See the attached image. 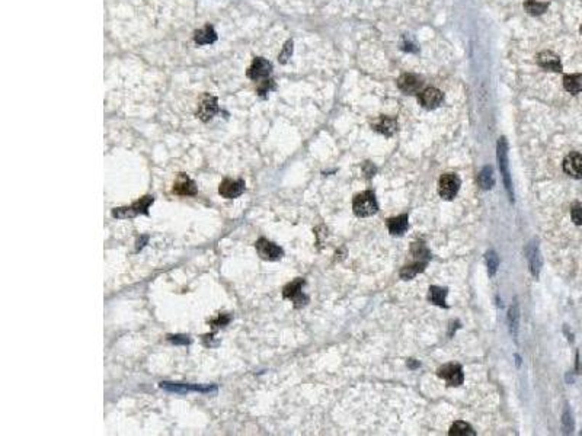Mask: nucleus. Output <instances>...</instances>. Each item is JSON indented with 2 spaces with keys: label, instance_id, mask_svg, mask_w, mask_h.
I'll return each instance as SVG.
<instances>
[{
  "label": "nucleus",
  "instance_id": "f257e3e1",
  "mask_svg": "<svg viewBox=\"0 0 582 436\" xmlns=\"http://www.w3.org/2000/svg\"><path fill=\"white\" fill-rule=\"evenodd\" d=\"M498 164H499V170L502 175V181H504V187L508 192V196L511 199V202H514V187H513V178H511V172H510V163H508V144L507 140L504 137L499 138L498 141Z\"/></svg>",
  "mask_w": 582,
  "mask_h": 436
},
{
  "label": "nucleus",
  "instance_id": "f03ea898",
  "mask_svg": "<svg viewBox=\"0 0 582 436\" xmlns=\"http://www.w3.org/2000/svg\"><path fill=\"white\" fill-rule=\"evenodd\" d=\"M155 202V196L153 195H146L140 199H137L135 202H132L129 207H120V208H114L112 210V217L118 218V219H126V218H132L143 214V216H149V208L150 205Z\"/></svg>",
  "mask_w": 582,
  "mask_h": 436
},
{
  "label": "nucleus",
  "instance_id": "7ed1b4c3",
  "mask_svg": "<svg viewBox=\"0 0 582 436\" xmlns=\"http://www.w3.org/2000/svg\"><path fill=\"white\" fill-rule=\"evenodd\" d=\"M353 210L356 217H370L379 211V205L376 201V195L371 190H365L358 193L353 202Z\"/></svg>",
  "mask_w": 582,
  "mask_h": 436
},
{
  "label": "nucleus",
  "instance_id": "20e7f679",
  "mask_svg": "<svg viewBox=\"0 0 582 436\" xmlns=\"http://www.w3.org/2000/svg\"><path fill=\"white\" fill-rule=\"evenodd\" d=\"M159 387L169 391V393H176V394H188V393H201V394H216L217 387L216 385H198V384H185V382H170V381H162Z\"/></svg>",
  "mask_w": 582,
  "mask_h": 436
},
{
  "label": "nucleus",
  "instance_id": "39448f33",
  "mask_svg": "<svg viewBox=\"0 0 582 436\" xmlns=\"http://www.w3.org/2000/svg\"><path fill=\"white\" fill-rule=\"evenodd\" d=\"M461 181L455 173H444L438 182V193L443 199H453L460 190Z\"/></svg>",
  "mask_w": 582,
  "mask_h": 436
},
{
  "label": "nucleus",
  "instance_id": "423d86ee",
  "mask_svg": "<svg viewBox=\"0 0 582 436\" xmlns=\"http://www.w3.org/2000/svg\"><path fill=\"white\" fill-rule=\"evenodd\" d=\"M303 285H304V280H301V278H297V280H294L292 282H290V283H287L286 286H284V289H283V297L286 298V300H290V301H292L294 303V306L298 309V307H301V306H304V304H307V301H309V298L303 294Z\"/></svg>",
  "mask_w": 582,
  "mask_h": 436
},
{
  "label": "nucleus",
  "instance_id": "0eeeda50",
  "mask_svg": "<svg viewBox=\"0 0 582 436\" xmlns=\"http://www.w3.org/2000/svg\"><path fill=\"white\" fill-rule=\"evenodd\" d=\"M246 190V184L243 179H230L226 178L219 185V193L226 199H236Z\"/></svg>",
  "mask_w": 582,
  "mask_h": 436
},
{
  "label": "nucleus",
  "instance_id": "6e6552de",
  "mask_svg": "<svg viewBox=\"0 0 582 436\" xmlns=\"http://www.w3.org/2000/svg\"><path fill=\"white\" fill-rule=\"evenodd\" d=\"M255 248H257L259 256L265 260H278L284 256V250L265 237H260L257 240Z\"/></svg>",
  "mask_w": 582,
  "mask_h": 436
},
{
  "label": "nucleus",
  "instance_id": "1a4fd4ad",
  "mask_svg": "<svg viewBox=\"0 0 582 436\" xmlns=\"http://www.w3.org/2000/svg\"><path fill=\"white\" fill-rule=\"evenodd\" d=\"M525 254H527V262H528V268L530 272L534 278H539L540 275V269H542V254H540V249H539V243L537 240H531L527 248H525Z\"/></svg>",
  "mask_w": 582,
  "mask_h": 436
},
{
  "label": "nucleus",
  "instance_id": "9d476101",
  "mask_svg": "<svg viewBox=\"0 0 582 436\" xmlns=\"http://www.w3.org/2000/svg\"><path fill=\"white\" fill-rule=\"evenodd\" d=\"M219 112V103H217V97L211 96V94H205L202 97V100L198 105V111H196V117L201 121H210L216 114Z\"/></svg>",
  "mask_w": 582,
  "mask_h": 436
},
{
  "label": "nucleus",
  "instance_id": "9b49d317",
  "mask_svg": "<svg viewBox=\"0 0 582 436\" xmlns=\"http://www.w3.org/2000/svg\"><path fill=\"white\" fill-rule=\"evenodd\" d=\"M172 192L178 196H195L198 193V189L190 176H187L185 173H179L178 179L173 184Z\"/></svg>",
  "mask_w": 582,
  "mask_h": 436
},
{
  "label": "nucleus",
  "instance_id": "f8f14e48",
  "mask_svg": "<svg viewBox=\"0 0 582 436\" xmlns=\"http://www.w3.org/2000/svg\"><path fill=\"white\" fill-rule=\"evenodd\" d=\"M438 376L443 378L444 381H447L450 385H454V387L461 385L463 381H464L463 370H461V367L457 365V364H447V365H443V367L438 370Z\"/></svg>",
  "mask_w": 582,
  "mask_h": 436
},
{
  "label": "nucleus",
  "instance_id": "ddd939ff",
  "mask_svg": "<svg viewBox=\"0 0 582 436\" xmlns=\"http://www.w3.org/2000/svg\"><path fill=\"white\" fill-rule=\"evenodd\" d=\"M271 70H272L271 62L265 60V59H262V57H258L251 64V67L248 70V77L258 82L260 79H266L269 76Z\"/></svg>",
  "mask_w": 582,
  "mask_h": 436
},
{
  "label": "nucleus",
  "instance_id": "4468645a",
  "mask_svg": "<svg viewBox=\"0 0 582 436\" xmlns=\"http://www.w3.org/2000/svg\"><path fill=\"white\" fill-rule=\"evenodd\" d=\"M563 170L574 179H582V155L569 153L563 160Z\"/></svg>",
  "mask_w": 582,
  "mask_h": 436
},
{
  "label": "nucleus",
  "instance_id": "2eb2a0df",
  "mask_svg": "<svg viewBox=\"0 0 582 436\" xmlns=\"http://www.w3.org/2000/svg\"><path fill=\"white\" fill-rule=\"evenodd\" d=\"M422 79H420L417 74H403L397 80V86L403 93H418L422 89Z\"/></svg>",
  "mask_w": 582,
  "mask_h": 436
},
{
  "label": "nucleus",
  "instance_id": "dca6fc26",
  "mask_svg": "<svg viewBox=\"0 0 582 436\" xmlns=\"http://www.w3.org/2000/svg\"><path fill=\"white\" fill-rule=\"evenodd\" d=\"M444 99V94L441 91L435 89V88H426L423 89L420 93V105L426 109H434L437 108Z\"/></svg>",
  "mask_w": 582,
  "mask_h": 436
},
{
  "label": "nucleus",
  "instance_id": "f3484780",
  "mask_svg": "<svg viewBox=\"0 0 582 436\" xmlns=\"http://www.w3.org/2000/svg\"><path fill=\"white\" fill-rule=\"evenodd\" d=\"M537 62L540 67H543L545 70H550V71H562V62L559 60V57L551 53V51H543L537 56Z\"/></svg>",
  "mask_w": 582,
  "mask_h": 436
},
{
  "label": "nucleus",
  "instance_id": "a211bd4d",
  "mask_svg": "<svg viewBox=\"0 0 582 436\" xmlns=\"http://www.w3.org/2000/svg\"><path fill=\"white\" fill-rule=\"evenodd\" d=\"M386 225H388L390 234H393V236H402V234H405V233L408 231V228H409L408 216H406V214H402V216H397V217L388 218V221H386Z\"/></svg>",
  "mask_w": 582,
  "mask_h": 436
},
{
  "label": "nucleus",
  "instance_id": "6ab92c4d",
  "mask_svg": "<svg viewBox=\"0 0 582 436\" xmlns=\"http://www.w3.org/2000/svg\"><path fill=\"white\" fill-rule=\"evenodd\" d=\"M374 129H376L377 132L386 135V137H391V135L396 132V129H397L396 120H393V118H390V117H382V118H379V120L376 121Z\"/></svg>",
  "mask_w": 582,
  "mask_h": 436
},
{
  "label": "nucleus",
  "instance_id": "aec40b11",
  "mask_svg": "<svg viewBox=\"0 0 582 436\" xmlns=\"http://www.w3.org/2000/svg\"><path fill=\"white\" fill-rule=\"evenodd\" d=\"M216 39H217V33H216V31H214V28H213V27H210V25H205L204 28L198 30V31L195 32V35H194V41L196 42V44H198V45H207V44H213Z\"/></svg>",
  "mask_w": 582,
  "mask_h": 436
},
{
  "label": "nucleus",
  "instance_id": "412c9836",
  "mask_svg": "<svg viewBox=\"0 0 582 436\" xmlns=\"http://www.w3.org/2000/svg\"><path fill=\"white\" fill-rule=\"evenodd\" d=\"M563 88L569 93L582 92V74H566L563 77Z\"/></svg>",
  "mask_w": 582,
  "mask_h": 436
},
{
  "label": "nucleus",
  "instance_id": "4be33fe9",
  "mask_svg": "<svg viewBox=\"0 0 582 436\" xmlns=\"http://www.w3.org/2000/svg\"><path fill=\"white\" fill-rule=\"evenodd\" d=\"M425 266H426V262H425V260H417L414 265L405 266V268L400 271V278L405 280H412V278H415L418 274H420V272L425 269Z\"/></svg>",
  "mask_w": 582,
  "mask_h": 436
},
{
  "label": "nucleus",
  "instance_id": "5701e85b",
  "mask_svg": "<svg viewBox=\"0 0 582 436\" xmlns=\"http://www.w3.org/2000/svg\"><path fill=\"white\" fill-rule=\"evenodd\" d=\"M508 324H510V332H511L514 341H517L518 324H519V310H518L517 301H514V304L511 306V309L508 311Z\"/></svg>",
  "mask_w": 582,
  "mask_h": 436
},
{
  "label": "nucleus",
  "instance_id": "b1692460",
  "mask_svg": "<svg viewBox=\"0 0 582 436\" xmlns=\"http://www.w3.org/2000/svg\"><path fill=\"white\" fill-rule=\"evenodd\" d=\"M479 185L482 189L489 190L495 185V178H493V169L490 166H485L481 173H479Z\"/></svg>",
  "mask_w": 582,
  "mask_h": 436
},
{
  "label": "nucleus",
  "instance_id": "393cba45",
  "mask_svg": "<svg viewBox=\"0 0 582 436\" xmlns=\"http://www.w3.org/2000/svg\"><path fill=\"white\" fill-rule=\"evenodd\" d=\"M450 436H475V431L472 429L470 425H467L466 422H455L453 426L450 428Z\"/></svg>",
  "mask_w": 582,
  "mask_h": 436
},
{
  "label": "nucleus",
  "instance_id": "a878e982",
  "mask_svg": "<svg viewBox=\"0 0 582 436\" xmlns=\"http://www.w3.org/2000/svg\"><path fill=\"white\" fill-rule=\"evenodd\" d=\"M429 297L431 301L440 307H447L446 306V297H447V289L440 288V286H431L429 288Z\"/></svg>",
  "mask_w": 582,
  "mask_h": 436
},
{
  "label": "nucleus",
  "instance_id": "bb28decb",
  "mask_svg": "<svg viewBox=\"0 0 582 436\" xmlns=\"http://www.w3.org/2000/svg\"><path fill=\"white\" fill-rule=\"evenodd\" d=\"M548 6H549L548 3H543V1H539V0H527L524 3L525 10L528 13H531V15H542L543 12H546Z\"/></svg>",
  "mask_w": 582,
  "mask_h": 436
},
{
  "label": "nucleus",
  "instance_id": "cd10ccee",
  "mask_svg": "<svg viewBox=\"0 0 582 436\" xmlns=\"http://www.w3.org/2000/svg\"><path fill=\"white\" fill-rule=\"evenodd\" d=\"M485 260L486 266H487V272H489V277H493V275L496 274V271H498V266H499V257H498L496 251L489 250L485 254Z\"/></svg>",
  "mask_w": 582,
  "mask_h": 436
},
{
  "label": "nucleus",
  "instance_id": "c85d7f7f",
  "mask_svg": "<svg viewBox=\"0 0 582 436\" xmlns=\"http://www.w3.org/2000/svg\"><path fill=\"white\" fill-rule=\"evenodd\" d=\"M562 428H563V432L568 435L572 434V431H574V419H572L571 410L568 407L565 408V411L562 414Z\"/></svg>",
  "mask_w": 582,
  "mask_h": 436
},
{
  "label": "nucleus",
  "instance_id": "c756f323",
  "mask_svg": "<svg viewBox=\"0 0 582 436\" xmlns=\"http://www.w3.org/2000/svg\"><path fill=\"white\" fill-rule=\"evenodd\" d=\"M228 321H230V315H227V314H219L216 318H213V320L210 321V324H211L213 327H225V326L228 324Z\"/></svg>",
  "mask_w": 582,
  "mask_h": 436
},
{
  "label": "nucleus",
  "instance_id": "7c9ffc66",
  "mask_svg": "<svg viewBox=\"0 0 582 436\" xmlns=\"http://www.w3.org/2000/svg\"><path fill=\"white\" fill-rule=\"evenodd\" d=\"M167 341L175 343V344H190L191 343L190 336H185V335H169Z\"/></svg>",
  "mask_w": 582,
  "mask_h": 436
},
{
  "label": "nucleus",
  "instance_id": "2f4dec72",
  "mask_svg": "<svg viewBox=\"0 0 582 436\" xmlns=\"http://www.w3.org/2000/svg\"><path fill=\"white\" fill-rule=\"evenodd\" d=\"M571 217H572V221H574L577 225H582V207L580 204H577V205L572 207Z\"/></svg>",
  "mask_w": 582,
  "mask_h": 436
},
{
  "label": "nucleus",
  "instance_id": "473e14b6",
  "mask_svg": "<svg viewBox=\"0 0 582 436\" xmlns=\"http://www.w3.org/2000/svg\"><path fill=\"white\" fill-rule=\"evenodd\" d=\"M271 89H274V83H272V80H268V79H263L260 83H259L258 86V93L259 94H266Z\"/></svg>",
  "mask_w": 582,
  "mask_h": 436
},
{
  "label": "nucleus",
  "instance_id": "72a5a7b5",
  "mask_svg": "<svg viewBox=\"0 0 582 436\" xmlns=\"http://www.w3.org/2000/svg\"><path fill=\"white\" fill-rule=\"evenodd\" d=\"M291 53H292V41H287V44L284 45V48H283V53L280 54V62H286L289 59H290Z\"/></svg>",
  "mask_w": 582,
  "mask_h": 436
},
{
  "label": "nucleus",
  "instance_id": "f704fd0d",
  "mask_svg": "<svg viewBox=\"0 0 582 436\" xmlns=\"http://www.w3.org/2000/svg\"><path fill=\"white\" fill-rule=\"evenodd\" d=\"M149 242V236H141L138 240H137V246H135V250L138 251V250H141L143 248H144V245Z\"/></svg>",
  "mask_w": 582,
  "mask_h": 436
},
{
  "label": "nucleus",
  "instance_id": "c9c22d12",
  "mask_svg": "<svg viewBox=\"0 0 582 436\" xmlns=\"http://www.w3.org/2000/svg\"><path fill=\"white\" fill-rule=\"evenodd\" d=\"M408 367H409V368H412V370H415V368H418V367H420V364H418V362H415V361H411V362H408Z\"/></svg>",
  "mask_w": 582,
  "mask_h": 436
},
{
  "label": "nucleus",
  "instance_id": "e433bc0d",
  "mask_svg": "<svg viewBox=\"0 0 582 436\" xmlns=\"http://www.w3.org/2000/svg\"><path fill=\"white\" fill-rule=\"evenodd\" d=\"M581 32H582V28H581Z\"/></svg>",
  "mask_w": 582,
  "mask_h": 436
}]
</instances>
